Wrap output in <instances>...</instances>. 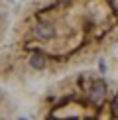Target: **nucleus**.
Wrapping results in <instances>:
<instances>
[{"instance_id":"obj_2","label":"nucleus","mask_w":118,"mask_h":120,"mask_svg":"<svg viewBox=\"0 0 118 120\" xmlns=\"http://www.w3.org/2000/svg\"><path fill=\"white\" fill-rule=\"evenodd\" d=\"M28 67L33 71H45L47 69V55L41 47H32V53L28 55Z\"/></svg>"},{"instance_id":"obj_1","label":"nucleus","mask_w":118,"mask_h":120,"mask_svg":"<svg viewBox=\"0 0 118 120\" xmlns=\"http://www.w3.org/2000/svg\"><path fill=\"white\" fill-rule=\"evenodd\" d=\"M30 32H32V38L37 39V41H53L59 36L55 24L51 20H47V18H41V16H37V20L33 22V26H32Z\"/></svg>"},{"instance_id":"obj_3","label":"nucleus","mask_w":118,"mask_h":120,"mask_svg":"<svg viewBox=\"0 0 118 120\" xmlns=\"http://www.w3.org/2000/svg\"><path fill=\"white\" fill-rule=\"evenodd\" d=\"M108 108H110V116L112 118H116L118 116V98H116V94H112L110 97V101H108Z\"/></svg>"}]
</instances>
